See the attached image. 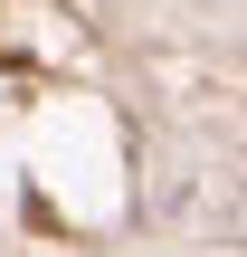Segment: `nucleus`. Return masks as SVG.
<instances>
[]
</instances>
